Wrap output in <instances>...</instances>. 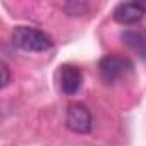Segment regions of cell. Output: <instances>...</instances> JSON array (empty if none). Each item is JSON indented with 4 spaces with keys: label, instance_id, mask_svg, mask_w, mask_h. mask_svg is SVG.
<instances>
[{
    "label": "cell",
    "instance_id": "6da1fadb",
    "mask_svg": "<svg viewBox=\"0 0 146 146\" xmlns=\"http://www.w3.org/2000/svg\"><path fill=\"white\" fill-rule=\"evenodd\" d=\"M11 38L12 43L24 52H46L53 46L52 36L33 26H16Z\"/></svg>",
    "mask_w": 146,
    "mask_h": 146
},
{
    "label": "cell",
    "instance_id": "7a4b0ae2",
    "mask_svg": "<svg viewBox=\"0 0 146 146\" xmlns=\"http://www.w3.org/2000/svg\"><path fill=\"white\" fill-rule=\"evenodd\" d=\"M134 69V64L124 57V55H119V53H108V55H103L98 62V72H100V78L112 84L115 81H119L120 78H124L125 74Z\"/></svg>",
    "mask_w": 146,
    "mask_h": 146
},
{
    "label": "cell",
    "instance_id": "3957f363",
    "mask_svg": "<svg viewBox=\"0 0 146 146\" xmlns=\"http://www.w3.org/2000/svg\"><path fill=\"white\" fill-rule=\"evenodd\" d=\"M65 125L76 134H88L93 129V115L83 103H70L67 107Z\"/></svg>",
    "mask_w": 146,
    "mask_h": 146
},
{
    "label": "cell",
    "instance_id": "277c9868",
    "mask_svg": "<svg viewBox=\"0 0 146 146\" xmlns=\"http://www.w3.org/2000/svg\"><path fill=\"white\" fill-rule=\"evenodd\" d=\"M144 14H146L144 4H141V2H122V4L115 5L112 17H113V21H117L122 26H134L144 17Z\"/></svg>",
    "mask_w": 146,
    "mask_h": 146
},
{
    "label": "cell",
    "instance_id": "5b68a950",
    "mask_svg": "<svg viewBox=\"0 0 146 146\" xmlns=\"http://www.w3.org/2000/svg\"><path fill=\"white\" fill-rule=\"evenodd\" d=\"M58 84H60V91L67 96L76 95L83 84V72L78 65L72 64H65L60 67L58 70Z\"/></svg>",
    "mask_w": 146,
    "mask_h": 146
},
{
    "label": "cell",
    "instance_id": "8992f818",
    "mask_svg": "<svg viewBox=\"0 0 146 146\" xmlns=\"http://www.w3.org/2000/svg\"><path fill=\"white\" fill-rule=\"evenodd\" d=\"M120 40L124 45H127L132 52L137 53L139 58L146 60V28H127L120 33Z\"/></svg>",
    "mask_w": 146,
    "mask_h": 146
},
{
    "label": "cell",
    "instance_id": "52a82bcc",
    "mask_svg": "<svg viewBox=\"0 0 146 146\" xmlns=\"http://www.w3.org/2000/svg\"><path fill=\"white\" fill-rule=\"evenodd\" d=\"M88 9H90V5L86 2H69V4H64V12L69 14V16L84 14Z\"/></svg>",
    "mask_w": 146,
    "mask_h": 146
},
{
    "label": "cell",
    "instance_id": "ba28073f",
    "mask_svg": "<svg viewBox=\"0 0 146 146\" xmlns=\"http://www.w3.org/2000/svg\"><path fill=\"white\" fill-rule=\"evenodd\" d=\"M0 70H2V88H5L11 83V72H9V65L5 62L0 64Z\"/></svg>",
    "mask_w": 146,
    "mask_h": 146
}]
</instances>
